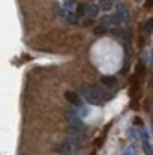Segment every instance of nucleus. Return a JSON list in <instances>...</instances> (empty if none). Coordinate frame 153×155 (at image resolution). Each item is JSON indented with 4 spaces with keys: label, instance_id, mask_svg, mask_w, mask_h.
<instances>
[{
    "label": "nucleus",
    "instance_id": "obj_1",
    "mask_svg": "<svg viewBox=\"0 0 153 155\" xmlns=\"http://www.w3.org/2000/svg\"><path fill=\"white\" fill-rule=\"evenodd\" d=\"M80 92H81V96L85 98V102H89V104H92V105H100V104L103 102L100 89H98V87H94V85L85 83V85H81Z\"/></svg>",
    "mask_w": 153,
    "mask_h": 155
},
{
    "label": "nucleus",
    "instance_id": "obj_2",
    "mask_svg": "<svg viewBox=\"0 0 153 155\" xmlns=\"http://www.w3.org/2000/svg\"><path fill=\"white\" fill-rule=\"evenodd\" d=\"M54 150H55L57 153H61V155L76 153V151H80V150H81V142L74 140V139H68V140H67V142H63V144H57Z\"/></svg>",
    "mask_w": 153,
    "mask_h": 155
},
{
    "label": "nucleus",
    "instance_id": "obj_3",
    "mask_svg": "<svg viewBox=\"0 0 153 155\" xmlns=\"http://www.w3.org/2000/svg\"><path fill=\"white\" fill-rule=\"evenodd\" d=\"M67 122L70 124V127H74V129H85V126H83V122H81V118L78 114H76L74 111H67Z\"/></svg>",
    "mask_w": 153,
    "mask_h": 155
},
{
    "label": "nucleus",
    "instance_id": "obj_4",
    "mask_svg": "<svg viewBox=\"0 0 153 155\" xmlns=\"http://www.w3.org/2000/svg\"><path fill=\"white\" fill-rule=\"evenodd\" d=\"M67 100L70 102V104H74V105H81V102H80V96L78 94H76L74 91H67Z\"/></svg>",
    "mask_w": 153,
    "mask_h": 155
},
{
    "label": "nucleus",
    "instance_id": "obj_5",
    "mask_svg": "<svg viewBox=\"0 0 153 155\" xmlns=\"http://www.w3.org/2000/svg\"><path fill=\"white\" fill-rule=\"evenodd\" d=\"M98 6L96 4H85V15H89V17H96L98 15Z\"/></svg>",
    "mask_w": 153,
    "mask_h": 155
},
{
    "label": "nucleus",
    "instance_id": "obj_6",
    "mask_svg": "<svg viewBox=\"0 0 153 155\" xmlns=\"http://www.w3.org/2000/svg\"><path fill=\"white\" fill-rule=\"evenodd\" d=\"M102 83H103L105 87H109V89H114V87H116V78L103 76V78H102Z\"/></svg>",
    "mask_w": 153,
    "mask_h": 155
},
{
    "label": "nucleus",
    "instance_id": "obj_7",
    "mask_svg": "<svg viewBox=\"0 0 153 155\" xmlns=\"http://www.w3.org/2000/svg\"><path fill=\"white\" fill-rule=\"evenodd\" d=\"M144 153H146V155H151V153H153L151 142H148V140H144Z\"/></svg>",
    "mask_w": 153,
    "mask_h": 155
},
{
    "label": "nucleus",
    "instance_id": "obj_8",
    "mask_svg": "<svg viewBox=\"0 0 153 155\" xmlns=\"http://www.w3.org/2000/svg\"><path fill=\"white\" fill-rule=\"evenodd\" d=\"M102 8L107 11V9H111V0H102Z\"/></svg>",
    "mask_w": 153,
    "mask_h": 155
},
{
    "label": "nucleus",
    "instance_id": "obj_9",
    "mask_svg": "<svg viewBox=\"0 0 153 155\" xmlns=\"http://www.w3.org/2000/svg\"><path fill=\"white\" fill-rule=\"evenodd\" d=\"M67 155H74V153H67Z\"/></svg>",
    "mask_w": 153,
    "mask_h": 155
},
{
    "label": "nucleus",
    "instance_id": "obj_10",
    "mask_svg": "<svg viewBox=\"0 0 153 155\" xmlns=\"http://www.w3.org/2000/svg\"><path fill=\"white\" fill-rule=\"evenodd\" d=\"M67 2H70V0H67Z\"/></svg>",
    "mask_w": 153,
    "mask_h": 155
}]
</instances>
